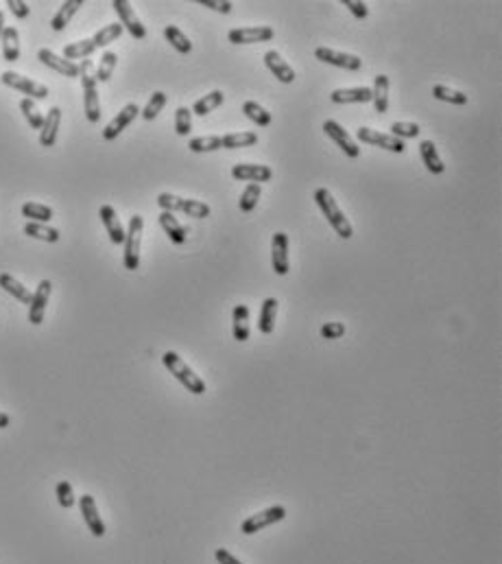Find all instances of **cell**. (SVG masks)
<instances>
[{"label": "cell", "instance_id": "cell-26", "mask_svg": "<svg viewBox=\"0 0 502 564\" xmlns=\"http://www.w3.org/2000/svg\"><path fill=\"white\" fill-rule=\"evenodd\" d=\"M420 153H422V160H424V164H426V168L430 171V173H435V175H441L443 173L445 164L439 158L435 143H432V140H422L420 143Z\"/></svg>", "mask_w": 502, "mask_h": 564}, {"label": "cell", "instance_id": "cell-46", "mask_svg": "<svg viewBox=\"0 0 502 564\" xmlns=\"http://www.w3.org/2000/svg\"><path fill=\"white\" fill-rule=\"evenodd\" d=\"M190 129H193V112H190V108H177L175 112V131L179 136H188Z\"/></svg>", "mask_w": 502, "mask_h": 564}, {"label": "cell", "instance_id": "cell-19", "mask_svg": "<svg viewBox=\"0 0 502 564\" xmlns=\"http://www.w3.org/2000/svg\"><path fill=\"white\" fill-rule=\"evenodd\" d=\"M265 64L273 73V77L282 81V83H293L295 81V71L290 68V64L278 53V50H267L265 53Z\"/></svg>", "mask_w": 502, "mask_h": 564}, {"label": "cell", "instance_id": "cell-45", "mask_svg": "<svg viewBox=\"0 0 502 564\" xmlns=\"http://www.w3.org/2000/svg\"><path fill=\"white\" fill-rule=\"evenodd\" d=\"M182 212H186L188 217H195V219H205V217H210L212 208L207 206V203L199 201V199H184Z\"/></svg>", "mask_w": 502, "mask_h": 564}, {"label": "cell", "instance_id": "cell-41", "mask_svg": "<svg viewBox=\"0 0 502 564\" xmlns=\"http://www.w3.org/2000/svg\"><path fill=\"white\" fill-rule=\"evenodd\" d=\"M188 149L195 153H210L216 149H223L221 136H197V138H190Z\"/></svg>", "mask_w": 502, "mask_h": 564}, {"label": "cell", "instance_id": "cell-42", "mask_svg": "<svg viewBox=\"0 0 502 564\" xmlns=\"http://www.w3.org/2000/svg\"><path fill=\"white\" fill-rule=\"evenodd\" d=\"M260 195H263L260 184H249V186L245 188V191H242L240 199H238V208H240L242 212H251V210L256 208L258 199H260Z\"/></svg>", "mask_w": 502, "mask_h": 564}, {"label": "cell", "instance_id": "cell-11", "mask_svg": "<svg viewBox=\"0 0 502 564\" xmlns=\"http://www.w3.org/2000/svg\"><path fill=\"white\" fill-rule=\"evenodd\" d=\"M273 27H240L228 33L232 44H260L273 40Z\"/></svg>", "mask_w": 502, "mask_h": 564}, {"label": "cell", "instance_id": "cell-12", "mask_svg": "<svg viewBox=\"0 0 502 564\" xmlns=\"http://www.w3.org/2000/svg\"><path fill=\"white\" fill-rule=\"evenodd\" d=\"M50 291H53V282L50 280H42L36 289V294L31 298V304H29V321L33 326H40L44 321V313H46V304H48V298H50Z\"/></svg>", "mask_w": 502, "mask_h": 564}, {"label": "cell", "instance_id": "cell-18", "mask_svg": "<svg viewBox=\"0 0 502 564\" xmlns=\"http://www.w3.org/2000/svg\"><path fill=\"white\" fill-rule=\"evenodd\" d=\"M98 217H101L103 226H105V230L110 234V241L114 245H123L125 243V228H123V224H120L116 210L110 206V203H105V206H101Z\"/></svg>", "mask_w": 502, "mask_h": 564}, {"label": "cell", "instance_id": "cell-17", "mask_svg": "<svg viewBox=\"0 0 502 564\" xmlns=\"http://www.w3.org/2000/svg\"><path fill=\"white\" fill-rule=\"evenodd\" d=\"M38 59H40L44 66L53 68V71H57L59 75H64V77H71V79H77V77H79V64L68 62L66 57H59V55L53 53V50H50V48H40Z\"/></svg>", "mask_w": 502, "mask_h": 564}, {"label": "cell", "instance_id": "cell-21", "mask_svg": "<svg viewBox=\"0 0 502 564\" xmlns=\"http://www.w3.org/2000/svg\"><path fill=\"white\" fill-rule=\"evenodd\" d=\"M330 101L337 106H348V103H369L371 101V88H339L330 94Z\"/></svg>", "mask_w": 502, "mask_h": 564}, {"label": "cell", "instance_id": "cell-25", "mask_svg": "<svg viewBox=\"0 0 502 564\" xmlns=\"http://www.w3.org/2000/svg\"><path fill=\"white\" fill-rule=\"evenodd\" d=\"M3 57L5 62H18L20 59V33L15 27H5V33H3Z\"/></svg>", "mask_w": 502, "mask_h": 564}, {"label": "cell", "instance_id": "cell-40", "mask_svg": "<svg viewBox=\"0 0 502 564\" xmlns=\"http://www.w3.org/2000/svg\"><path fill=\"white\" fill-rule=\"evenodd\" d=\"M432 96L437 101H445V103H452V106H465L467 103V94L459 92V90H452L448 88V85H432Z\"/></svg>", "mask_w": 502, "mask_h": 564}, {"label": "cell", "instance_id": "cell-8", "mask_svg": "<svg viewBox=\"0 0 502 564\" xmlns=\"http://www.w3.org/2000/svg\"><path fill=\"white\" fill-rule=\"evenodd\" d=\"M315 57L323 64H330V66H337V68H343V71H360L362 66V59L356 57V55H350V53H341V50H334V48H327V46H319L315 50Z\"/></svg>", "mask_w": 502, "mask_h": 564}, {"label": "cell", "instance_id": "cell-10", "mask_svg": "<svg viewBox=\"0 0 502 564\" xmlns=\"http://www.w3.org/2000/svg\"><path fill=\"white\" fill-rule=\"evenodd\" d=\"M323 131L330 136V138L343 149V153L348 158H352V160H356L358 156H360V147L356 145V140L352 138V136L345 131L337 121H332V118H327V121L323 123Z\"/></svg>", "mask_w": 502, "mask_h": 564}, {"label": "cell", "instance_id": "cell-5", "mask_svg": "<svg viewBox=\"0 0 502 564\" xmlns=\"http://www.w3.org/2000/svg\"><path fill=\"white\" fill-rule=\"evenodd\" d=\"M284 519H286V507H284V505H271V507H267V509H263V512H258V514H253V516H249V519L242 521L240 532H242V534H247V536H251V534L263 532L265 527H271L273 523H280V521H284Z\"/></svg>", "mask_w": 502, "mask_h": 564}, {"label": "cell", "instance_id": "cell-43", "mask_svg": "<svg viewBox=\"0 0 502 564\" xmlns=\"http://www.w3.org/2000/svg\"><path fill=\"white\" fill-rule=\"evenodd\" d=\"M166 103H168V96L164 92H160V90L153 92L151 99H149V103L145 106V110H140L142 118H145V121H153V118L164 110Z\"/></svg>", "mask_w": 502, "mask_h": 564}, {"label": "cell", "instance_id": "cell-6", "mask_svg": "<svg viewBox=\"0 0 502 564\" xmlns=\"http://www.w3.org/2000/svg\"><path fill=\"white\" fill-rule=\"evenodd\" d=\"M0 81H3L5 85H9V88L27 94V99H33V101H38V99L44 101L50 94L44 83H38V81H33L29 77H22V75L13 73V71H7V73L0 75Z\"/></svg>", "mask_w": 502, "mask_h": 564}, {"label": "cell", "instance_id": "cell-3", "mask_svg": "<svg viewBox=\"0 0 502 564\" xmlns=\"http://www.w3.org/2000/svg\"><path fill=\"white\" fill-rule=\"evenodd\" d=\"M79 77H81V85H83V110H85V118L90 123H98L101 121V101H98V90H96V77L92 73V62L83 59L79 66Z\"/></svg>", "mask_w": 502, "mask_h": 564}, {"label": "cell", "instance_id": "cell-16", "mask_svg": "<svg viewBox=\"0 0 502 564\" xmlns=\"http://www.w3.org/2000/svg\"><path fill=\"white\" fill-rule=\"evenodd\" d=\"M79 507H81L83 521L92 532V536H96V538L105 536V523H103V519L98 514V507H96V501H94L92 494H83L81 501H79Z\"/></svg>", "mask_w": 502, "mask_h": 564}, {"label": "cell", "instance_id": "cell-37", "mask_svg": "<svg viewBox=\"0 0 502 564\" xmlns=\"http://www.w3.org/2000/svg\"><path fill=\"white\" fill-rule=\"evenodd\" d=\"M116 62H118V55L114 53V50H105V53H103V57L98 62V68H96V73H94L96 83L98 81L101 83H108L112 79V75L116 71Z\"/></svg>", "mask_w": 502, "mask_h": 564}, {"label": "cell", "instance_id": "cell-53", "mask_svg": "<svg viewBox=\"0 0 502 564\" xmlns=\"http://www.w3.org/2000/svg\"><path fill=\"white\" fill-rule=\"evenodd\" d=\"M214 558H216V562L219 564H242L236 556H232L228 549H216L214 551Z\"/></svg>", "mask_w": 502, "mask_h": 564}, {"label": "cell", "instance_id": "cell-36", "mask_svg": "<svg viewBox=\"0 0 502 564\" xmlns=\"http://www.w3.org/2000/svg\"><path fill=\"white\" fill-rule=\"evenodd\" d=\"M22 215L31 221H36V224H48L50 219H53V208L50 206H44V203H36V201H27L22 206Z\"/></svg>", "mask_w": 502, "mask_h": 564}, {"label": "cell", "instance_id": "cell-22", "mask_svg": "<svg viewBox=\"0 0 502 564\" xmlns=\"http://www.w3.org/2000/svg\"><path fill=\"white\" fill-rule=\"evenodd\" d=\"M389 88H391V79L387 75H378L374 79V88H371V101L378 114H387L389 110Z\"/></svg>", "mask_w": 502, "mask_h": 564}, {"label": "cell", "instance_id": "cell-15", "mask_svg": "<svg viewBox=\"0 0 502 564\" xmlns=\"http://www.w3.org/2000/svg\"><path fill=\"white\" fill-rule=\"evenodd\" d=\"M271 263L273 271L278 276H286L290 263H288V236L284 232H275L273 234V243H271Z\"/></svg>", "mask_w": 502, "mask_h": 564}, {"label": "cell", "instance_id": "cell-39", "mask_svg": "<svg viewBox=\"0 0 502 564\" xmlns=\"http://www.w3.org/2000/svg\"><path fill=\"white\" fill-rule=\"evenodd\" d=\"M20 112L24 114L27 123H29L33 129H42V125H44V114L40 112V108H38L36 101L24 96V99L20 101Z\"/></svg>", "mask_w": 502, "mask_h": 564}, {"label": "cell", "instance_id": "cell-48", "mask_svg": "<svg viewBox=\"0 0 502 564\" xmlns=\"http://www.w3.org/2000/svg\"><path fill=\"white\" fill-rule=\"evenodd\" d=\"M158 203H160L162 212H182V203H184V199L177 197V195H170V193H160Z\"/></svg>", "mask_w": 502, "mask_h": 564}, {"label": "cell", "instance_id": "cell-31", "mask_svg": "<svg viewBox=\"0 0 502 564\" xmlns=\"http://www.w3.org/2000/svg\"><path fill=\"white\" fill-rule=\"evenodd\" d=\"M96 50L92 38L90 40H79V42H73V44H66L64 46V57L68 62H75V59H88L92 53Z\"/></svg>", "mask_w": 502, "mask_h": 564}, {"label": "cell", "instance_id": "cell-49", "mask_svg": "<svg viewBox=\"0 0 502 564\" xmlns=\"http://www.w3.org/2000/svg\"><path fill=\"white\" fill-rule=\"evenodd\" d=\"M343 7H348L350 13L358 20H365L369 15V7H367V3H362V0H343Z\"/></svg>", "mask_w": 502, "mask_h": 564}, {"label": "cell", "instance_id": "cell-34", "mask_svg": "<svg viewBox=\"0 0 502 564\" xmlns=\"http://www.w3.org/2000/svg\"><path fill=\"white\" fill-rule=\"evenodd\" d=\"M223 101H225V94L221 90H212L210 94H203L199 101H195V106L190 112H195L199 116H207L210 112H214L219 106H223Z\"/></svg>", "mask_w": 502, "mask_h": 564}, {"label": "cell", "instance_id": "cell-7", "mask_svg": "<svg viewBox=\"0 0 502 564\" xmlns=\"http://www.w3.org/2000/svg\"><path fill=\"white\" fill-rule=\"evenodd\" d=\"M114 11L118 13V18H120V24H123V29H127L131 33V38L133 40H145L147 38V27L140 22V18L135 15L131 3H127V0H114L112 3Z\"/></svg>", "mask_w": 502, "mask_h": 564}, {"label": "cell", "instance_id": "cell-24", "mask_svg": "<svg viewBox=\"0 0 502 564\" xmlns=\"http://www.w3.org/2000/svg\"><path fill=\"white\" fill-rule=\"evenodd\" d=\"M83 7V0H66V3L57 9V13L53 15V20H50V29L53 31H64L71 20L75 18V13Z\"/></svg>", "mask_w": 502, "mask_h": 564}, {"label": "cell", "instance_id": "cell-30", "mask_svg": "<svg viewBox=\"0 0 502 564\" xmlns=\"http://www.w3.org/2000/svg\"><path fill=\"white\" fill-rule=\"evenodd\" d=\"M164 38L168 40V44H170L172 48H175L179 55H188L190 50H193V42H190L186 33H184L182 29H177V27L168 24V27L164 29Z\"/></svg>", "mask_w": 502, "mask_h": 564}, {"label": "cell", "instance_id": "cell-52", "mask_svg": "<svg viewBox=\"0 0 502 564\" xmlns=\"http://www.w3.org/2000/svg\"><path fill=\"white\" fill-rule=\"evenodd\" d=\"M197 3L201 5V7H207V9H212V11H219V13H230L232 11V3L230 0H197Z\"/></svg>", "mask_w": 502, "mask_h": 564}, {"label": "cell", "instance_id": "cell-54", "mask_svg": "<svg viewBox=\"0 0 502 564\" xmlns=\"http://www.w3.org/2000/svg\"><path fill=\"white\" fill-rule=\"evenodd\" d=\"M9 422H11V418H9L7 414L0 412V429H5V426H9Z\"/></svg>", "mask_w": 502, "mask_h": 564}, {"label": "cell", "instance_id": "cell-9", "mask_svg": "<svg viewBox=\"0 0 502 564\" xmlns=\"http://www.w3.org/2000/svg\"><path fill=\"white\" fill-rule=\"evenodd\" d=\"M358 140L360 143H367V145H376V147H383L387 151H393V153H402L406 149L404 140L395 138L391 133H383V131H376V129H369V127H360L356 131Z\"/></svg>", "mask_w": 502, "mask_h": 564}, {"label": "cell", "instance_id": "cell-35", "mask_svg": "<svg viewBox=\"0 0 502 564\" xmlns=\"http://www.w3.org/2000/svg\"><path fill=\"white\" fill-rule=\"evenodd\" d=\"M123 24L120 22H114V24H108V27H103V29H98L96 31V36L92 38V42H94V46L96 48H108L112 42H116L120 36H123Z\"/></svg>", "mask_w": 502, "mask_h": 564}, {"label": "cell", "instance_id": "cell-2", "mask_svg": "<svg viewBox=\"0 0 502 564\" xmlns=\"http://www.w3.org/2000/svg\"><path fill=\"white\" fill-rule=\"evenodd\" d=\"M162 363H164V368L175 376V379L190 391V394H195V396H201L203 391H205V383H203V379L199 374H195V370L190 368L184 359L177 354V352H164L162 354Z\"/></svg>", "mask_w": 502, "mask_h": 564}, {"label": "cell", "instance_id": "cell-4", "mask_svg": "<svg viewBox=\"0 0 502 564\" xmlns=\"http://www.w3.org/2000/svg\"><path fill=\"white\" fill-rule=\"evenodd\" d=\"M142 232H145V219L140 215H133L129 219V228L125 230V254L123 263L129 271H135L140 267V247H142Z\"/></svg>", "mask_w": 502, "mask_h": 564}, {"label": "cell", "instance_id": "cell-28", "mask_svg": "<svg viewBox=\"0 0 502 564\" xmlns=\"http://www.w3.org/2000/svg\"><path fill=\"white\" fill-rule=\"evenodd\" d=\"M0 287H3L5 291H7L9 296H13L18 302H22V304H31L33 294L29 291V289H27L20 280H15V278L11 276V273H0Z\"/></svg>", "mask_w": 502, "mask_h": 564}, {"label": "cell", "instance_id": "cell-50", "mask_svg": "<svg viewBox=\"0 0 502 564\" xmlns=\"http://www.w3.org/2000/svg\"><path fill=\"white\" fill-rule=\"evenodd\" d=\"M345 335V326L341 321H327L321 326V337L323 339H339Z\"/></svg>", "mask_w": 502, "mask_h": 564}, {"label": "cell", "instance_id": "cell-23", "mask_svg": "<svg viewBox=\"0 0 502 564\" xmlns=\"http://www.w3.org/2000/svg\"><path fill=\"white\" fill-rule=\"evenodd\" d=\"M232 335L236 341H247L249 339V306L247 304H236L232 311Z\"/></svg>", "mask_w": 502, "mask_h": 564}, {"label": "cell", "instance_id": "cell-27", "mask_svg": "<svg viewBox=\"0 0 502 564\" xmlns=\"http://www.w3.org/2000/svg\"><path fill=\"white\" fill-rule=\"evenodd\" d=\"M160 226H162V230L168 234V238L175 245H182V243H186V228L179 224L177 221V217L172 215V212H162L160 215Z\"/></svg>", "mask_w": 502, "mask_h": 564}, {"label": "cell", "instance_id": "cell-29", "mask_svg": "<svg viewBox=\"0 0 502 564\" xmlns=\"http://www.w3.org/2000/svg\"><path fill=\"white\" fill-rule=\"evenodd\" d=\"M24 234L31 238H40V241H46V243H57L61 236L57 228H50L46 224H36V221H29L24 226Z\"/></svg>", "mask_w": 502, "mask_h": 564}, {"label": "cell", "instance_id": "cell-13", "mask_svg": "<svg viewBox=\"0 0 502 564\" xmlns=\"http://www.w3.org/2000/svg\"><path fill=\"white\" fill-rule=\"evenodd\" d=\"M140 114V108H138L135 103H127L123 110H120L112 121H110V125L103 129V138L105 140H114V138H118L120 133H123L133 121H135V116Z\"/></svg>", "mask_w": 502, "mask_h": 564}, {"label": "cell", "instance_id": "cell-1", "mask_svg": "<svg viewBox=\"0 0 502 564\" xmlns=\"http://www.w3.org/2000/svg\"><path fill=\"white\" fill-rule=\"evenodd\" d=\"M315 201H317V206L321 208L323 217L327 219V224L334 228V232L341 238H345V241H348V238H352L354 228H352V224L348 221V217L343 215V210L339 208L337 199L332 197V193L327 191V188H317V191H315Z\"/></svg>", "mask_w": 502, "mask_h": 564}, {"label": "cell", "instance_id": "cell-55", "mask_svg": "<svg viewBox=\"0 0 502 564\" xmlns=\"http://www.w3.org/2000/svg\"><path fill=\"white\" fill-rule=\"evenodd\" d=\"M3 33H5V13L0 11V40H3Z\"/></svg>", "mask_w": 502, "mask_h": 564}, {"label": "cell", "instance_id": "cell-44", "mask_svg": "<svg viewBox=\"0 0 502 564\" xmlns=\"http://www.w3.org/2000/svg\"><path fill=\"white\" fill-rule=\"evenodd\" d=\"M420 125L418 123H406V121H395L391 123V136L400 140H406V138H418L420 136Z\"/></svg>", "mask_w": 502, "mask_h": 564}, {"label": "cell", "instance_id": "cell-51", "mask_svg": "<svg viewBox=\"0 0 502 564\" xmlns=\"http://www.w3.org/2000/svg\"><path fill=\"white\" fill-rule=\"evenodd\" d=\"M7 7L18 20L29 18V13H31V9H29V5L24 3V0H7Z\"/></svg>", "mask_w": 502, "mask_h": 564}, {"label": "cell", "instance_id": "cell-38", "mask_svg": "<svg viewBox=\"0 0 502 564\" xmlns=\"http://www.w3.org/2000/svg\"><path fill=\"white\" fill-rule=\"evenodd\" d=\"M242 112H245V116L249 118V121H253L256 125H260V127H269L271 125V112H267L263 106H258L256 101H245L242 103Z\"/></svg>", "mask_w": 502, "mask_h": 564}, {"label": "cell", "instance_id": "cell-20", "mask_svg": "<svg viewBox=\"0 0 502 564\" xmlns=\"http://www.w3.org/2000/svg\"><path fill=\"white\" fill-rule=\"evenodd\" d=\"M59 125H61V110L55 106V108H50L48 114L44 116V125L40 129V145L42 147H53L57 143Z\"/></svg>", "mask_w": 502, "mask_h": 564}, {"label": "cell", "instance_id": "cell-33", "mask_svg": "<svg viewBox=\"0 0 502 564\" xmlns=\"http://www.w3.org/2000/svg\"><path fill=\"white\" fill-rule=\"evenodd\" d=\"M275 317H278V300H275V298H267L263 302L260 321H258V326H260V333H265V335H271L273 333Z\"/></svg>", "mask_w": 502, "mask_h": 564}, {"label": "cell", "instance_id": "cell-32", "mask_svg": "<svg viewBox=\"0 0 502 564\" xmlns=\"http://www.w3.org/2000/svg\"><path fill=\"white\" fill-rule=\"evenodd\" d=\"M223 149H242V147H253L258 143L256 131H238V133H225L221 136Z\"/></svg>", "mask_w": 502, "mask_h": 564}, {"label": "cell", "instance_id": "cell-14", "mask_svg": "<svg viewBox=\"0 0 502 564\" xmlns=\"http://www.w3.org/2000/svg\"><path fill=\"white\" fill-rule=\"evenodd\" d=\"M232 178L238 182H251V184H263L271 182L273 168L267 164H234L232 166Z\"/></svg>", "mask_w": 502, "mask_h": 564}, {"label": "cell", "instance_id": "cell-47", "mask_svg": "<svg viewBox=\"0 0 502 564\" xmlns=\"http://www.w3.org/2000/svg\"><path fill=\"white\" fill-rule=\"evenodd\" d=\"M57 501L64 509H71L75 505V492H73V486L68 482H59L57 484Z\"/></svg>", "mask_w": 502, "mask_h": 564}]
</instances>
